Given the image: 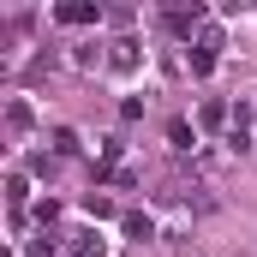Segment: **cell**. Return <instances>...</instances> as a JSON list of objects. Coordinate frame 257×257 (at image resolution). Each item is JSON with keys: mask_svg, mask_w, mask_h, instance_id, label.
I'll use <instances>...</instances> for the list:
<instances>
[{"mask_svg": "<svg viewBox=\"0 0 257 257\" xmlns=\"http://www.w3.org/2000/svg\"><path fill=\"white\" fill-rule=\"evenodd\" d=\"M54 18H60V24H96L102 6H90V0H66V6H54Z\"/></svg>", "mask_w": 257, "mask_h": 257, "instance_id": "3957f363", "label": "cell"}, {"mask_svg": "<svg viewBox=\"0 0 257 257\" xmlns=\"http://www.w3.org/2000/svg\"><path fill=\"white\" fill-rule=\"evenodd\" d=\"M6 132H12V138L30 132V108H24V102H6Z\"/></svg>", "mask_w": 257, "mask_h": 257, "instance_id": "8992f818", "label": "cell"}, {"mask_svg": "<svg viewBox=\"0 0 257 257\" xmlns=\"http://www.w3.org/2000/svg\"><path fill=\"white\" fill-rule=\"evenodd\" d=\"M6 203H12V215H18V209H24V180H18V174H12V180H6Z\"/></svg>", "mask_w": 257, "mask_h": 257, "instance_id": "52a82bcc", "label": "cell"}, {"mask_svg": "<svg viewBox=\"0 0 257 257\" xmlns=\"http://www.w3.org/2000/svg\"><path fill=\"white\" fill-rule=\"evenodd\" d=\"M54 150H60V156H72V150H78V132L60 126V132H54Z\"/></svg>", "mask_w": 257, "mask_h": 257, "instance_id": "9c48e42d", "label": "cell"}, {"mask_svg": "<svg viewBox=\"0 0 257 257\" xmlns=\"http://www.w3.org/2000/svg\"><path fill=\"white\" fill-rule=\"evenodd\" d=\"M215 48H221V30L203 24V30H197V48H192V72H209V66H215Z\"/></svg>", "mask_w": 257, "mask_h": 257, "instance_id": "6da1fadb", "label": "cell"}, {"mask_svg": "<svg viewBox=\"0 0 257 257\" xmlns=\"http://www.w3.org/2000/svg\"><path fill=\"white\" fill-rule=\"evenodd\" d=\"M168 30H174V36L203 30V6H168Z\"/></svg>", "mask_w": 257, "mask_h": 257, "instance_id": "7a4b0ae2", "label": "cell"}, {"mask_svg": "<svg viewBox=\"0 0 257 257\" xmlns=\"http://www.w3.org/2000/svg\"><path fill=\"white\" fill-rule=\"evenodd\" d=\"M168 138H174V150H192V126H186V120H174V126H168Z\"/></svg>", "mask_w": 257, "mask_h": 257, "instance_id": "ba28073f", "label": "cell"}, {"mask_svg": "<svg viewBox=\"0 0 257 257\" xmlns=\"http://www.w3.org/2000/svg\"><path fill=\"white\" fill-rule=\"evenodd\" d=\"M108 60L120 66V72H132V66H138V42H132V36H120V42H114V54H108Z\"/></svg>", "mask_w": 257, "mask_h": 257, "instance_id": "5b68a950", "label": "cell"}, {"mask_svg": "<svg viewBox=\"0 0 257 257\" xmlns=\"http://www.w3.org/2000/svg\"><path fill=\"white\" fill-rule=\"evenodd\" d=\"M120 227H126L132 239H156V221H150L144 209H126V215H120Z\"/></svg>", "mask_w": 257, "mask_h": 257, "instance_id": "277c9868", "label": "cell"}]
</instances>
